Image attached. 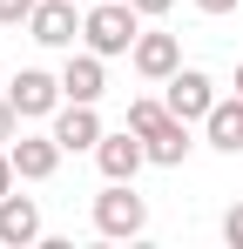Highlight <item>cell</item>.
Here are the masks:
<instances>
[{"label": "cell", "instance_id": "cell-1", "mask_svg": "<svg viewBox=\"0 0 243 249\" xmlns=\"http://www.w3.org/2000/svg\"><path fill=\"white\" fill-rule=\"evenodd\" d=\"M135 34H142V14H135V0H95V7H88V20H81V41L95 47L101 61L128 54V47H135Z\"/></svg>", "mask_w": 243, "mask_h": 249}, {"label": "cell", "instance_id": "cell-2", "mask_svg": "<svg viewBox=\"0 0 243 249\" xmlns=\"http://www.w3.org/2000/svg\"><path fill=\"white\" fill-rule=\"evenodd\" d=\"M95 229H101V236H115V243L149 229V202L135 196V182H108V189L95 196Z\"/></svg>", "mask_w": 243, "mask_h": 249}, {"label": "cell", "instance_id": "cell-3", "mask_svg": "<svg viewBox=\"0 0 243 249\" xmlns=\"http://www.w3.org/2000/svg\"><path fill=\"white\" fill-rule=\"evenodd\" d=\"M7 101L20 108V122H40V115H54L68 94H61V74H47V68H20L14 88H7Z\"/></svg>", "mask_w": 243, "mask_h": 249}, {"label": "cell", "instance_id": "cell-4", "mask_svg": "<svg viewBox=\"0 0 243 249\" xmlns=\"http://www.w3.org/2000/svg\"><path fill=\"white\" fill-rule=\"evenodd\" d=\"M95 162H101L108 182H135L142 162H149V142H142L135 128H115V135H101V142H95Z\"/></svg>", "mask_w": 243, "mask_h": 249}, {"label": "cell", "instance_id": "cell-5", "mask_svg": "<svg viewBox=\"0 0 243 249\" xmlns=\"http://www.w3.org/2000/svg\"><path fill=\"white\" fill-rule=\"evenodd\" d=\"M162 88H169V94H162V101H169V115H182V122H202V115L216 108V81H209L202 68H176Z\"/></svg>", "mask_w": 243, "mask_h": 249}, {"label": "cell", "instance_id": "cell-6", "mask_svg": "<svg viewBox=\"0 0 243 249\" xmlns=\"http://www.w3.org/2000/svg\"><path fill=\"white\" fill-rule=\"evenodd\" d=\"M81 20H88V14H75V0H40L34 20H27V34H34L40 47H75L81 41Z\"/></svg>", "mask_w": 243, "mask_h": 249}, {"label": "cell", "instance_id": "cell-7", "mask_svg": "<svg viewBox=\"0 0 243 249\" xmlns=\"http://www.w3.org/2000/svg\"><path fill=\"white\" fill-rule=\"evenodd\" d=\"M108 128H101V115H95V101H61L54 108V142L68 148V155H81V148H95Z\"/></svg>", "mask_w": 243, "mask_h": 249}, {"label": "cell", "instance_id": "cell-8", "mask_svg": "<svg viewBox=\"0 0 243 249\" xmlns=\"http://www.w3.org/2000/svg\"><path fill=\"white\" fill-rule=\"evenodd\" d=\"M128 61H135L142 81H169V74L182 68V41H176V34H135Z\"/></svg>", "mask_w": 243, "mask_h": 249}, {"label": "cell", "instance_id": "cell-9", "mask_svg": "<svg viewBox=\"0 0 243 249\" xmlns=\"http://www.w3.org/2000/svg\"><path fill=\"white\" fill-rule=\"evenodd\" d=\"M7 148H14V168H20V182H47V175L61 168V155H68V148L54 142V128H47V135H14Z\"/></svg>", "mask_w": 243, "mask_h": 249}, {"label": "cell", "instance_id": "cell-10", "mask_svg": "<svg viewBox=\"0 0 243 249\" xmlns=\"http://www.w3.org/2000/svg\"><path fill=\"white\" fill-rule=\"evenodd\" d=\"M61 94H68V101H101V94H108V68H101V54H95V47H88V54H75V47H68Z\"/></svg>", "mask_w": 243, "mask_h": 249}, {"label": "cell", "instance_id": "cell-11", "mask_svg": "<svg viewBox=\"0 0 243 249\" xmlns=\"http://www.w3.org/2000/svg\"><path fill=\"white\" fill-rule=\"evenodd\" d=\"M0 243H14V249H27V243H40V202L34 196H0Z\"/></svg>", "mask_w": 243, "mask_h": 249}, {"label": "cell", "instance_id": "cell-12", "mask_svg": "<svg viewBox=\"0 0 243 249\" xmlns=\"http://www.w3.org/2000/svg\"><path fill=\"white\" fill-rule=\"evenodd\" d=\"M202 135H209V148H223V155H237L243 148V94H216V108L202 115Z\"/></svg>", "mask_w": 243, "mask_h": 249}, {"label": "cell", "instance_id": "cell-13", "mask_svg": "<svg viewBox=\"0 0 243 249\" xmlns=\"http://www.w3.org/2000/svg\"><path fill=\"white\" fill-rule=\"evenodd\" d=\"M142 142H149V162H156V168H182V155L196 148V142H189V122H182V115H169L162 128H149Z\"/></svg>", "mask_w": 243, "mask_h": 249}, {"label": "cell", "instance_id": "cell-14", "mask_svg": "<svg viewBox=\"0 0 243 249\" xmlns=\"http://www.w3.org/2000/svg\"><path fill=\"white\" fill-rule=\"evenodd\" d=\"M169 122V101H156V94H135V101H128V128H135V135H149V128H162Z\"/></svg>", "mask_w": 243, "mask_h": 249}, {"label": "cell", "instance_id": "cell-15", "mask_svg": "<svg viewBox=\"0 0 243 249\" xmlns=\"http://www.w3.org/2000/svg\"><path fill=\"white\" fill-rule=\"evenodd\" d=\"M40 0H0V27H27Z\"/></svg>", "mask_w": 243, "mask_h": 249}, {"label": "cell", "instance_id": "cell-16", "mask_svg": "<svg viewBox=\"0 0 243 249\" xmlns=\"http://www.w3.org/2000/svg\"><path fill=\"white\" fill-rule=\"evenodd\" d=\"M14 135H20V108L0 94V142H14Z\"/></svg>", "mask_w": 243, "mask_h": 249}, {"label": "cell", "instance_id": "cell-17", "mask_svg": "<svg viewBox=\"0 0 243 249\" xmlns=\"http://www.w3.org/2000/svg\"><path fill=\"white\" fill-rule=\"evenodd\" d=\"M14 182H20V168H14V148H7V142H0V196H7V189H14Z\"/></svg>", "mask_w": 243, "mask_h": 249}, {"label": "cell", "instance_id": "cell-18", "mask_svg": "<svg viewBox=\"0 0 243 249\" xmlns=\"http://www.w3.org/2000/svg\"><path fill=\"white\" fill-rule=\"evenodd\" d=\"M223 243H237V249H243V202L223 215Z\"/></svg>", "mask_w": 243, "mask_h": 249}, {"label": "cell", "instance_id": "cell-19", "mask_svg": "<svg viewBox=\"0 0 243 249\" xmlns=\"http://www.w3.org/2000/svg\"><path fill=\"white\" fill-rule=\"evenodd\" d=\"M169 7H176V0H135V14H142V20H156V14H169Z\"/></svg>", "mask_w": 243, "mask_h": 249}, {"label": "cell", "instance_id": "cell-20", "mask_svg": "<svg viewBox=\"0 0 243 249\" xmlns=\"http://www.w3.org/2000/svg\"><path fill=\"white\" fill-rule=\"evenodd\" d=\"M202 14H230V7H243V0H196Z\"/></svg>", "mask_w": 243, "mask_h": 249}, {"label": "cell", "instance_id": "cell-21", "mask_svg": "<svg viewBox=\"0 0 243 249\" xmlns=\"http://www.w3.org/2000/svg\"><path fill=\"white\" fill-rule=\"evenodd\" d=\"M237 94H243V68H237Z\"/></svg>", "mask_w": 243, "mask_h": 249}]
</instances>
